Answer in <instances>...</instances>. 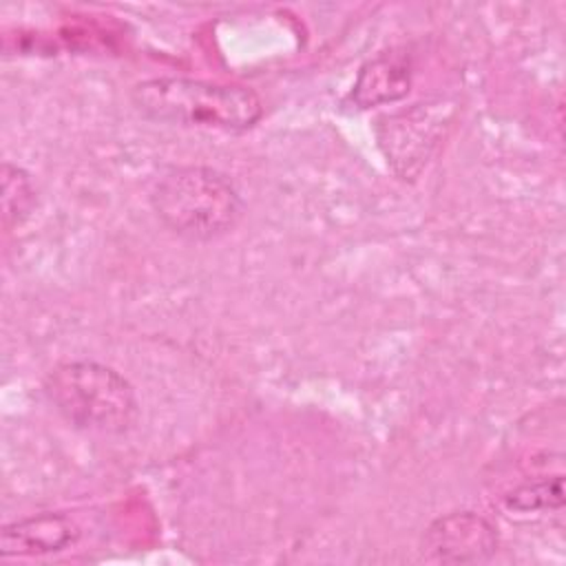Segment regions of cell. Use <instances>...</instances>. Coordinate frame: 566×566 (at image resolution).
<instances>
[{
  "mask_svg": "<svg viewBox=\"0 0 566 566\" xmlns=\"http://www.w3.org/2000/svg\"><path fill=\"white\" fill-rule=\"evenodd\" d=\"M80 537L77 524L64 513H38L9 522L0 531V555L24 557L60 553Z\"/></svg>",
  "mask_w": 566,
  "mask_h": 566,
  "instance_id": "7",
  "label": "cell"
},
{
  "mask_svg": "<svg viewBox=\"0 0 566 566\" xmlns=\"http://www.w3.org/2000/svg\"><path fill=\"white\" fill-rule=\"evenodd\" d=\"M135 111L153 122L243 133L263 115L261 97L241 84L161 75L130 88Z\"/></svg>",
  "mask_w": 566,
  "mask_h": 566,
  "instance_id": "2",
  "label": "cell"
},
{
  "mask_svg": "<svg viewBox=\"0 0 566 566\" xmlns=\"http://www.w3.org/2000/svg\"><path fill=\"white\" fill-rule=\"evenodd\" d=\"M500 544L497 528L475 511H453L436 517L422 533V557L438 564H482Z\"/></svg>",
  "mask_w": 566,
  "mask_h": 566,
  "instance_id": "5",
  "label": "cell"
},
{
  "mask_svg": "<svg viewBox=\"0 0 566 566\" xmlns=\"http://www.w3.org/2000/svg\"><path fill=\"white\" fill-rule=\"evenodd\" d=\"M451 111L438 102H418L407 111L382 115L376 124L378 144L400 179H416L440 144Z\"/></svg>",
  "mask_w": 566,
  "mask_h": 566,
  "instance_id": "4",
  "label": "cell"
},
{
  "mask_svg": "<svg viewBox=\"0 0 566 566\" xmlns=\"http://www.w3.org/2000/svg\"><path fill=\"white\" fill-rule=\"evenodd\" d=\"M2 179V226L11 230L22 226L38 206V192L31 175L11 161H4L0 168Z\"/></svg>",
  "mask_w": 566,
  "mask_h": 566,
  "instance_id": "8",
  "label": "cell"
},
{
  "mask_svg": "<svg viewBox=\"0 0 566 566\" xmlns=\"http://www.w3.org/2000/svg\"><path fill=\"white\" fill-rule=\"evenodd\" d=\"M413 64L407 49L391 46L369 57L354 82L352 99L358 108H374L402 99L411 88Z\"/></svg>",
  "mask_w": 566,
  "mask_h": 566,
  "instance_id": "6",
  "label": "cell"
},
{
  "mask_svg": "<svg viewBox=\"0 0 566 566\" xmlns=\"http://www.w3.org/2000/svg\"><path fill=\"white\" fill-rule=\"evenodd\" d=\"M504 504L511 511H517V513L562 509V504H564V478L553 475V478L520 484L517 489H513L504 497Z\"/></svg>",
  "mask_w": 566,
  "mask_h": 566,
  "instance_id": "9",
  "label": "cell"
},
{
  "mask_svg": "<svg viewBox=\"0 0 566 566\" xmlns=\"http://www.w3.org/2000/svg\"><path fill=\"white\" fill-rule=\"evenodd\" d=\"M148 201L157 219L188 241H212L241 221L245 203L234 181L210 166H166L153 177Z\"/></svg>",
  "mask_w": 566,
  "mask_h": 566,
  "instance_id": "1",
  "label": "cell"
},
{
  "mask_svg": "<svg viewBox=\"0 0 566 566\" xmlns=\"http://www.w3.org/2000/svg\"><path fill=\"white\" fill-rule=\"evenodd\" d=\"M46 400L75 429L119 436L139 416L133 385L111 365L97 360H64L49 369L42 382Z\"/></svg>",
  "mask_w": 566,
  "mask_h": 566,
  "instance_id": "3",
  "label": "cell"
}]
</instances>
